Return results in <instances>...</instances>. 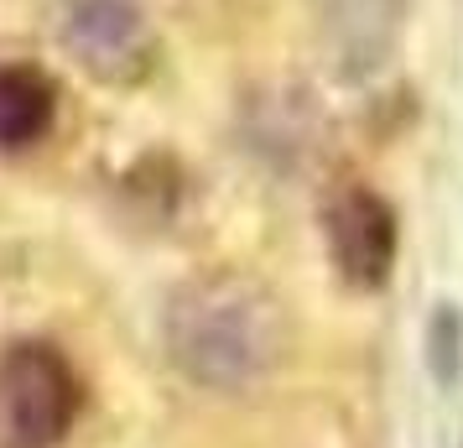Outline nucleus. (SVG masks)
I'll return each instance as SVG.
<instances>
[{
    "label": "nucleus",
    "instance_id": "obj_1",
    "mask_svg": "<svg viewBox=\"0 0 463 448\" xmlns=\"http://www.w3.org/2000/svg\"><path fill=\"white\" fill-rule=\"evenodd\" d=\"M162 344L193 386L250 391L287 355V313L266 281L245 272H203L167 298Z\"/></svg>",
    "mask_w": 463,
    "mask_h": 448
},
{
    "label": "nucleus",
    "instance_id": "obj_2",
    "mask_svg": "<svg viewBox=\"0 0 463 448\" xmlns=\"http://www.w3.org/2000/svg\"><path fill=\"white\" fill-rule=\"evenodd\" d=\"M79 417V376L43 339L0 355V448H58Z\"/></svg>",
    "mask_w": 463,
    "mask_h": 448
},
{
    "label": "nucleus",
    "instance_id": "obj_3",
    "mask_svg": "<svg viewBox=\"0 0 463 448\" xmlns=\"http://www.w3.org/2000/svg\"><path fill=\"white\" fill-rule=\"evenodd\" d=\"M58 43L99 84H136L156 63V32L141 0H63Z\"/></svg>",
    "mask_w": 463,
    "mask_h": 448
},
{
    "label": "nucleus",
    "instance_id": "obj_4",
    "mask_svg": "<svg viewBox=\"0 0 463 448\" xmlns=\"http://www.w3.org/2000/svg\"><path fill=\"white\" fill-rule=\"evenodd\" d=\"M323 240H328V261L349 287H385L391 266H396V209L370 188H338L323 204Z\"/></svg>",
    "mask_w": 463,
    "mask_h": 448
},
{
    "label": "nucleus",
    "instance_id": "obj_5",
    "mask_svg": "<svg viewBox=\"0 0 463 448\" xmlns=\"http://www.w3.org/2000/svg\"><path fill=\"white\" fill-rule=\"evenodd\" d=\"M58 120V94L32 68H0V151L37 147Z\"/></svg>",
    "mask_w": 463,
    "mask_h": 448
},
{
    "label": "nucleus",
    "instance_id": "obj_6",
    "mask_svg": "<svg viewBox=\"0 0 463 448\" xmlns=\"http://www.w3.org/2000/svg\"><path fill=\"white\" fill-rule=\"evenodd\" d=\"M427 360H432L438 386L458 381V370H463V319H458V308H448V302L432 313V329H427Z\"/></svg>",
    "mask_w": 463,
    "mask_h": 448
}]
</instances>
